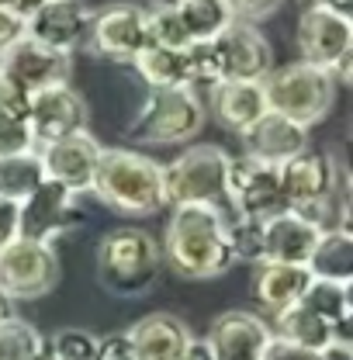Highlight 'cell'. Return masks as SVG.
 Here are the masks:
<instances>
[{
	"instance_id": "1",
	"label": "cell",
	"mask_w": 353,
	"mask_h": 360,
	"mask_svg": "<svg viewBox=\"0 0 353 360\" xmlns=\"http://www.w3.org/2000/svg\"><path fill=\"white\" fill-rule=\"evenodd\" d=\"M163 264L176 277L208 281L222 277L236 264L232 219L222 205H174L163 236Z\"/></svg>"
},
{
	"instance_id": "2",
	"label": "cell",
	"mask_w": 353,
	"mask_h": 360,
	"mask_svg": "<svg viewBox=\"0 0 353 360\" xmlns=\"http://www.w3.org/2000/svg\"><path fill=\"white\" fill-rule=\"evenodd\" d=\"M90 194L118 215H132V219L156 215L160 208H167L163 167L153 156L135 149H104Z\"/></svg>"
},
{
	"instance_id": "3",
	"label": "cell",
	"mask_w": 353,
	"mask_h": 360,
	"mask_svg": "<svg viewBox=\"0 0 353 360\" xmlns=\"http://www.w3.org/2000/svg\"><path fill=\"white\" fill-rule=\"evenodd\" d=\"M163 270V250L146 229H111L97 243V281L118 298L149 295Z\"/></svg>"
},
{
	"instance_id": "4",
	"label": "cell",
	"mask_w": 353,
	"mask_h": 360,
	"mask_svg": "<svg viewBox=\"0 0 353 360\" xmlns=\"http://www.w3.org/2000/svg\"><path fill=\"white\" fill-rule=\"evenodd\" d=\"M336 87H340L336 77L312 63H288L264 77L267 108L305 125V129L329 115V108L336 101Z\"/></svg>"
},
{
	"instance_id": "5",
	"label": "cell",
	"mask_w": 353,
	"mask_h": 360,
	"mask_svg": "<svg viewBox=\"0 0 353 360\" xmlns=\"http://www.w3.org/2000/svg\"><path fill=\"white\" fill-rule=\"evenodd\" d=\"M201 129L205 108L191 87L149 90L129 125V139L146 146H187Z\"/></svg>"
},
{
	"instance_id": "6",
	"label": "cell",
	"mask_w": 353,
	"mask_h": 360,
	"mask_svg": "<svg viewBox=\"0 0 353 360\" xmlns=\"http://www.w3.org/2000/svg\"><path fill=\"white\" fill-rule=\"evenodd\" d=\"M229 177V153L219 146H187L163 167L167 205H222Z\"/></svg>"
},
{
	"instance_id": "7",
	"label": "cell",
	"mask_w": 353,
	"mask_h": 360,
	"mask_svg": "<svg viewBox=\"0 0 353 360\" xmlns=\"http://www.w3.org/2000/svg\"><path fill=\"white\" fill-rule=\"evenodd\" d=\"M298 52L302 63L329 70L336 84L350 80L353 63V21L336 7H305L298 18Z\"/></svg>"
},
{
	"instance_id": "8",
	"label": "cell",
	"mask_w": 353,
	"mask_h": 360,
	"mask_svg": "<svg viewBox=\"0 0 353 360\" xmlns=\"http://www.w3.org/2000/svg\"><path fill=\"white\" fill-rule=\"evenodd\" d=\"M56 281H59V257L52 243L18 236L0 250V298L35 302L56 288Z\"/></svg>"
},
{
	"instance_id": "9",
	"label": "cell",
	"mask_w": 353,
	"mask_h": 360,
	"mask_svg": "<svg viewBox=\"0 0 353 360\" xmlns=\"http://www.w3.org/2000/svg\"><path fill=\"white\" fill-rule=\"evenodd\" d=\"M225 201L232 205L239 222H264V219L288 208L277 167L250 160V156H229Z\"/></svg>"
},
{
	"instance_id": "10",
	"label": "cell",
	"mask_w": 353,
	"mask_h": 360,
	"mask_svg": "<svg viewBox=\"0 0 353 360\" xmlns=\"http://www.w3.org/2000/svg\"><path fill=\"white\" fill-rule=\"evenodd\" d=\"M87 45L115 63H132L149 45V11L139 4H108L104 11H94Z\"/></svg>"
},
{
	"instance_id": "11",
	"label": "cell",
	"mask_w": 353,
	"mask_h": 360,
	"mask_svg": "<svg viewBox=\"0 0 353 360\" xmlns=\"http://www.w3.org/2000/svg\"><path fill=\"white\" fill-rule=\"evenodd\" d=\"M77 222H80L77 194L49 177L25 201H18V236H25V239L52 243L56 236L70 232Z\"/></svg>"
},
{
	"instance_id": "12",
	"label": "cell",
	"mask_w": 353,
	"mask_h": 360,
	"mask_svg": "<svg viewBox=\"0 0 353 360\" xmlns=\"http://www.w3.org/2000/svg\"><path fill=\"white\" fill-rule=\"evenodd\" d=\"M28 129L35 149L87 129V101L70 84H52L28 97Z\"/></svg>"
},
{
	"instance_id": "13",
	"label": "cell",
	"mask_w": 353,
	"mask_h": 360,
	"mask_svg": "<svg viewBox=\"0 0 353 360\" xmlns=\"http://www.w3.org/2000/svg\"><path fill=\"white\" fill-rule=\"evenodd\" d=\"M215 56H219L222 84L225 80H264L274 70V49L267 35L253 21H232L215 39Z\"/></svg>"
},
{
	"instance_id": "14",
	"label": "cell",
	"mask_w": 353,
	"mask_h": 360,
	"mask_svg": "<svg viewBox=\"0 0 353 360\" xmlns=\"http://www.w3.org/2000/svg\"><path fill=\"white\" fill-rule=\"evenodd\" d=\"M0 73H7L21 90L35 94V90H45L52 84H70L73 56H63L49 45L21 35L18 42H11L0 52Z\"/></svg>"
},
{
	"instance_id": "15",
	"label": "cell",
	"mask_w": 353,
	"mask_h": 360,
	"mask_svg": "<svg viewBox=\"0 0 353 360\" xmlns=\"http://www.w3.org/2000/svg\"><path fill=\"white\" fill-rule=\"evenodd\" d=\"M322 229L302 212H277L257 222V264H305Z\"/></svg>"
},
{
	"instance_id": "16",
	"label": "cell",
	"mask_w": 353,
	"mask_h": 360,
	"mask_svg": "<svg viewBox=\"0 0 353 360\" xmlns=\"http://www.w3.org/2000/svg\"><path fill=\"white\" fill-rule=\"evenodd\" d=\"M90 21H94V11L84 0H49L35 14L25 18V35L63 56H73L77 49L87 45Z\"/></svg>"
},
{
	"instance_id": "17",
	"label": "cell",
	"mask_w": 353,
	"mask_h": 360,
	"mask_svg": "<svg viewBox=\"0 0 353 360\" xmlns=\"http://www.w3.org/2000/svg\"><path fill=\"white\" fill-rule=\"evenodd\" d=\"M42 153V167H45V177L63 184L66 191H73L77 198L80 194H90V184H94V174H97V163H101V153L104 146L87 132L66 135V139H56L39 149Z\"/></svg>"
},
{
	"instance_id": "18",
	"label": "cell",
	"mask_w": 353,
	"mask_h": 360,
	"mask_svg": "<svg viewBox=\"0 0 353 360\" xmlns=\"http://www.w3.org/2000/svg\"><path fill=\"white\" fill-rule=\"evenodd\" d=\"M274 329L257 312H222L212 322L208 347L215 360H264V350L270 343Z\"/></svg>"
},
{
	"instance_id": "19",
	"label": "cell",
	"mask_w": 353,
	"mask_h": 360,
	"mask_svg": "<svg viewBox=\"0 0 353 360\" xmlns=\"http://www.w3.org/2000/svg\"><path fill=\"white\" fill-rule=\"evenodd\" d=\"M239 139H243V156L281 167L284 160H291L295 153H302L309 146V129L277 111H264L250 129L239 132Z\"/></svg>"
},
{
	"instance_id": "20",
	"label": "cell",
	"mask_w": 353,
	"mask_h": 360,
	"mask_svg": "<svg viewBox=\"0 0 353 360\" xmlns=\"http://www.w3.org/2000/svg\"><path fill=\"white\" fill-rule=\"evenodd\" d=\"M135 347V360H180L187 343L194 340L187 322L170 312H153L125 329Z\"/></svg>"
},
{
	"instance_id": "21",
	"label": "cell",
	"mask_w": 353,
	"mask_h": 360,
	"mask_svg": "<svg viewBox=\"0 0 353 360\" xmlns=\"http://www.w3.org/2000/svg\"><path fill=\"white\" fill-rule=\"evenodd\" d=\"M312 274L305 264H257V277H253V295L260 302V309L270 315L291 309L305 288H309Z\"/></svg>"
},
{
	"instance_id": "22",
	"label": "cell",
	"mask_w": 353,
	"mask_h": 360,
	"mask_svg": "<svg viewBox=\"0 0 353 360\" xmlns=\"http://www.w3.org/2000/svg\"><path fill=\"white\" fill-rule=\"evenodd\" d=\"M212 101H215V115L225 129L232 132H243L250 129L267 108V94H264V80H225L212 87Z\"/></svg>"
},
{
	"instance_id": "23",
	"label": "cell",
	"mask_w": 353,
	"mask_h": 360,
	"mask_svg": "<svg viewBox=\"0 0 353 360\" xmlns=\"http://www.w3.org/2000/svg\"><path fill=\"white\" fill-rule=\"evenodd\" d=\"M312 277L319 281H336L350 284L353 281V229H322L312 257L305 260Z\"/></svg>"
},
{
	"instance_id": "24",
	"label": "cell",
	"mask_w": 353,
	"mask_h": 360,
	"mask_svg": "<svg viewBox=\"0 0 353 360\" xmlns=\"http://www.w3.org/2000/svg\"><path fill=\"white\" fill-rule=\"evenodd\" d=\"M139 77L149 84V90H174L191 87V70H187V49H170V45H146L132 59ZM194 90V87H191Z\"/></svg>"
},
{
	"instance_id": "25",
	"label": "cell",
	"mask_w": 353,
	"mask_h": 360,
	"mask_svg": "<svg viewBox=\"0 0 353 360\" xmlns=\"http://www.w3.org/2000/svg\"><path fill=\"white\" fill-rule=\"evenodd\" d=\"M298 302H302L305 309H312L326 326H333L336 336L350 340V322H353L350 284H336V281H319V277H312L305 295H302Z\"/></svg>"
},
{
	"instance_id": "26",
	"label": "cell",
	"mask_w": 353,
	"mask_h": 360,
	"mask_svg": "<svg viewBox=\"0 0 353 360\" xmlns=\"http://www.w3.org/2000/svg\"><path fill=\"white\" fill-rule=\"evenodd\" d=\"M274 336L291 340V343L309 347V350H326L333 340H343V336L333 333V326H326V322L312 312V309H305L302 302H295L291 309L274 315Z\"/></svg>"
},
{
	"instance_id": "27",
	"label": "cell",
	"mask_w": 353,
	"mask_h": 360,
	"mask_svg": "<svg viewBox=\"0 0 353 360\" xmlns=\"http://www.w3.org/2000/svg\"><path fill=\"white\" fill-rule=\"evenodd\" d=\"M42 180H45V167H42V153L39 149L0 156V198L25 201Z\"/></svg>"
},
{
	"instance_id": "28",
	"label": "cell",
	"mask_w": 353,
	"mask_h": 360,
	"mask_svg": "<svg viewBox=\"0 0 353 360\" xmlns=\"http://www.w3.org/2000/svg\"><path fill=\"white\" fill-rule=\"evenodd\" d=\"M174 11L191 42H205L225 32L236 18L225 0H174Z\"/></svg>"
},
{
	"instance_id": "29",
	"label": "cell",
	"mask_w": 353,
	"mask_h": 360,
	"mask_svg": "<svg viewBox=\"0 0 353 360\" xmlns=\"http://www.w3.org/2000/svg\"><path fill=\"white\" fill-rule=\"evenodd\" d=\"M45 350L42 333L18 319V315H4L0 319V360H35Z\"/></svg>"
},
{
	"instance_id": "30",
	"label": "cell",
	"mask_w": 353,
	"mask_h": 360,
	"mask_svg": "<svg viewBox=\"0 0 353 360\" xmlns=\"http://www.w3.org/2000/svg\"><path fill=\"white\" fill-rule=\"evenodd\" d=\"M97 340L90 329H77L66 326L59 333H52V340L45 343V350L52 354V360H94L97 357Z\"/></svg>"
},
{
	"instance_id": "31",
	"label": "cell",
	"mask_w": 353,
	"mask_h": 360,
	"mask_svg": "<svg viewBox=\"0 0 353 360\" xmlns=\"http://www.w3.org/2000/svg\"><path fill=\"white\" fill-rule=\"evenodd\" d=\"M146 11H149V42L153 45H170V49H187L191 45L174 4L160 0L156 7H146Z\"/></svg>"
},
{
	"instance_id": "32",
	"label": "cell",
	"mask_w": 353,
	"mask_h": 360,
	"mask_svg": "<svg viewBox=\"0 0 353 360\" xmlns=\"http://www.w3.org/2000/svg\"><path fill=\"white\" fill-rule=\"evenodd\" d=\"M25 149H35L28 118H25V115L0 111V156H7V153H25Z\"/></svg>"
},
{
	"instance_id": "33",
	"label": "cell",
	"mask_w": 353,
	"mask_h": 360,
	"mask_svg": "<svg viewBox=\"0 0 353 360\" xmlns=\"http://www.w3.org/2000/svg\"><path fill=\"white\" fill-rule=\"evenodd\" d=\"M264 360H326L322 350H309V347H298L291 340H281V336H270L264 350Z\"/></svg>"
},
{
	"instance_id": "34",
	"label": "cell",
	"mask_w": 353,
	"mask_h": 360,
	"mask_svg": "<svg viewBox=\"0 0 353 360\" xmlns=\"http://www.w3.org/2000/svg\"><path fill=\"white\" fill-rule=\"evenodd\" d=\"M229 4V11H232V18L236 21H260V18H270L284 0H225Z\"/></svg>"
},
{
	"instance_id": "35",
	"label": "cell",
	"mask_w": 353,
	"mask_h": 360,
	"mask_svg": "<svg viewBox=\"0 0 353 360\" xmlns=\"http://www.w3.org/2000/svg\"><path fill=\"white\" fill-rule=\"evenodd\" d=\"M94 360H135V347L129 333H111V336L97 340V357Z\"/></svg>"
},
{
	"instance_id": "36",
	"label": "cell",
	"mask_w": 353,
	"mask_h": 360,
	"mask_svg": "<svg viewBox=\"0 0 353 360\" xmlns=\"http://www.w3.org/2000/svg\"><path fill=\"white\" fill-rule=\"evenodd\" d=\"M28 90H21L7 73H0V111H11V115H25L28 118Z\"/></svg>"
},
{
	"instance_id": "37",
	"label": "cell",
	"mask_w": 353,
	"mask_h": 360,
	"mask_svg": "<svg viewBox=\"0 0 353 360\" xmlns=\"http://www.w3.org/2000/svg\"><path fill=\"white\" fill-rule=\"evenodd\" d=\"M25 35V18L14 7H0V52Z\"/></svg>"
},
{
	"instance_id": "38",
	"label": "cell",
	"mask_w": 353,
	"mask_h": 360,
	"mask_svg": "<svg viewBox=\"0 0 353 360\" xmlns=\"http://www.w3.org/2000/svg\"><path fill=\"white\" fill-rule=\"evenodd\" d=\"M11 239H18V201L0 198V250Z\"/></svg>"
},
{
	"instance_id": "39",
	"label": "cell",
	"mask_w": 353,
	"mask_h": 360,
	"mask_svg": "<svg viewBox=\"0 0 353 360\" xmlns=\"http://www.w3.org/2000/svg\"><path fill=\"white\" fill-rule=\"evenodd\" d=\"M180 360H215V357H212L208 340H191V343H187V350L180 354Z\"/></svg>"
},
{
	"instance_id": "40",
	"label": "cell",
	"mask_w": 353,
	"mask_h": 360,
	"mask_svg": "<svg viewBox=\"0 0 353 360\" xmlns=\"http://www.w3.org/2000/svg\"><path fill=\"white\" fill-rule=\"evenodd\" d=\"M42 4H49V0H11V7L21 14V18H28V14H35Z\"/></svg>"
},
{
	"instance_id": "41",
	"label": "cell",
	"mask_w": 353,
	"mask_h": 360,
	"mask_svg": "<svg viewBox=\"0 0 353 360\" xmlns=\"http://www.w3.org/2000/svg\"><path fill=\"white\" fill-rule=\"evenodd\" d=\"M350 0H309V7H336V11H347Z\"/></svg>"
},
{
	"instance_id": "42",
	"label": "cell",
	"mask_w": 353,
	"mask_h": 360,
	"mask_svg": "<svg viewBox=\"0 0 353 360\" xmlns=\"http://www.w3.org/2000/svg\"><path fill=\"white\" fill-rule=\"evenodd\" d=\"M4 315H11L7 312V298H0V319H4Z\"/></svg>"
},
{
	"instance_id": "43",
	"label": "cell",
	"mask_w": 353,
	"mask_h": 360,
	"mask_svg": "<svg viewBox=\"0 0 353 360\" xmlns=\"http://www.w3.org/2000/svg\"><path fill=\"white\" fill-rule=\"evenodd\" d=\"M35 360H52V354H49V350H42V354H39Z\"/></svg>"
},
{
	"instance_id": "44",
	"label": "cell",
	"mask_w": 353,
	"mask_h": 360,
	"mask_svg": "<svg viewBox=\"0 0 353 360\" xmlns=\"http://www.w3.org/2000/svg\"><path fill=\"white\" fill-rule=\"evenodd\" d=\"M0 7H11V0H0Z\"/></svg>"
},
{
	"instance_id": "45",
	"label": "cell",
	"mask_w": 353,
	"mask_h": 360,
	"mask_svg": "<svg viewBox=\"0 0 353 360\" xmlns=\"http://www.w3.org/2000/svg\"><path fill=\"white\" fill-rule=\"evenodd\" d=\"M167 4H174V0H167Z\"/></svg>"
}]
</instances>
